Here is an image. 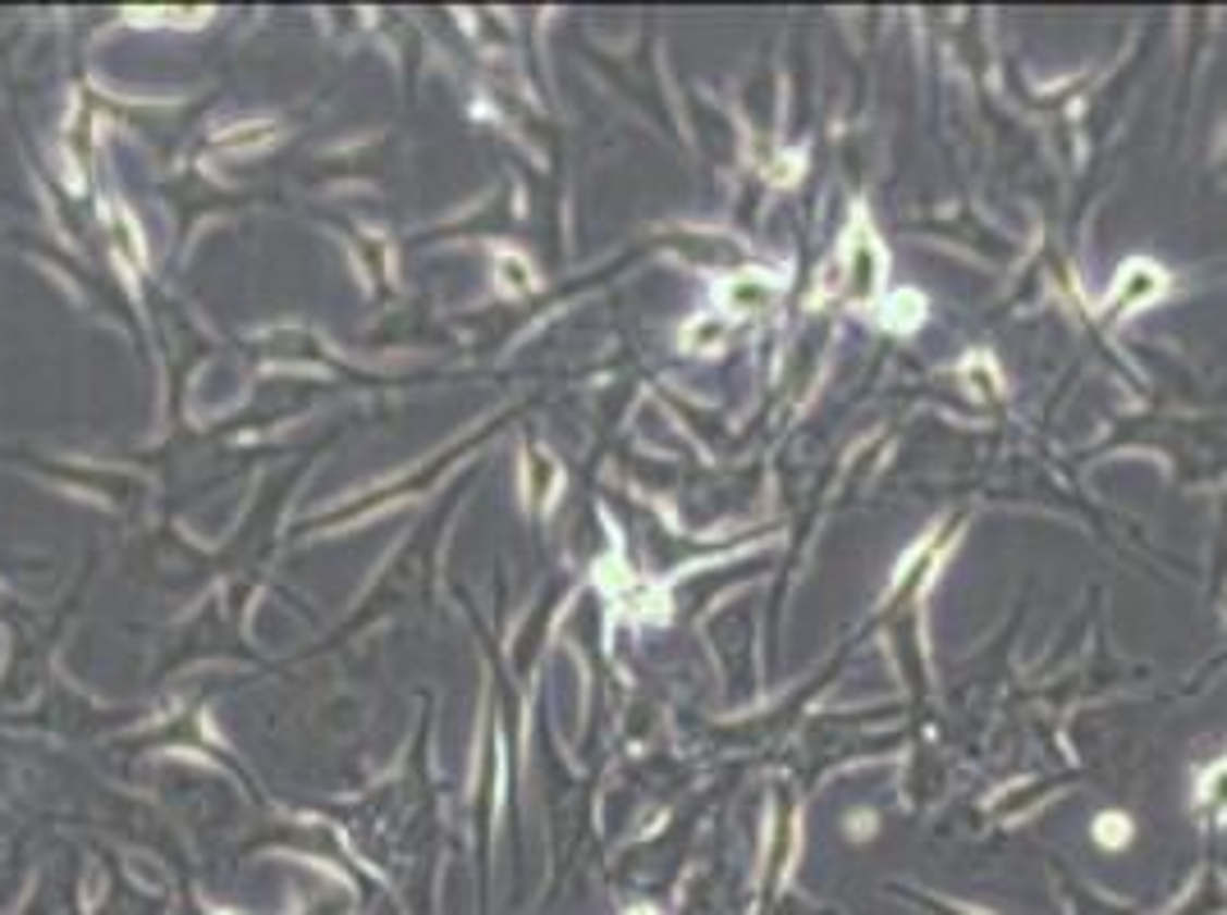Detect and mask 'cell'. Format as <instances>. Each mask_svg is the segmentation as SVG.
<instances>
[{
  "instance_id": "cell-5",
  "label": "cell",
  "mask_w": 1227,
  "mask_h": 915,
  "mask_svg": "<svg viewBox=\"0 0 1227 915\" xmlns=\"http://www.w3.org/2000/svg\"><path fill=\"white\" fill-rule=\"evenodd\" d=\"M500 284H504V288H513V294H527V288H531V271H527V261L504 257V261H500Z\"/></svg>"
},
{
  "instance_id": "cell-8",
  "label": "cell",
  "mask_w": 1227,
  "mask_h": 915,
  "mask_svg": "<svg viewBox=\"0 0 1227 915\" xmlns=\"http://www.w3.org/2000/svg\"><path fill=\"white\" fill-rule=\"evenodd\" d=\"M1100 838H1104V842H1127V838H1131L1127 819H1118V815H1104V819H1100Z\"/></svg>"
},
{
  "instance_id": "cell-2",
  "label": "cell",
  "mask_w": 1227,
  "mask_h": 915,
  "mask_svg": "<svg viewBox=\"0 0 1227 915\" xmlns=\"http://www.w3.org/2000/svg\"><path fill=\"white\" fill-rule=\"evenodd\" d=\"M774 298H778V284L765 280V275H738V280L724 284V302H728L733 311H761V307H770Z\"/></svg>"
},
{
  "instance_id": "cell-9",
  "label": "cell",
  "mask_w": 1227,
  "mask_h": 915,
  "mask_svg": "<svg viewBox=\"0 0 1227 915\" xmlns=\"http://www.w3.org/2000/svg\"><path fill=\"white\" fill-rule=\"evenodd\" d=\"M637 915H651V911H637Z\"/></svg>"
},
{
  "instance_id": "cell-6",
  "label": "cell",
  "mask_w": 1227,
  "mask_h": 915,
  "mask_svg": "<svg viewBox=\"0 0 1227 915\" xmlns=\"http://www.w3.org/2000/svg\"><path fill=\"white\" fill-rule=\"evenodd\" d=\"M1204 806L1214 811H1227V765L1210 774V783H1204Z\"/></svg>"
},
{
  "instance_id": "cell-7",
  "label": "cell",
  "mask_w": 1227,
  "mask_h": 915,
  "mask_svg": "<svg viewBox=\"0 0 1227 915\" xmlns=\"http://www.w3.org/2000/svg\"><path fill=\"white\" fill-rule=\"evenodd\" d=\"M720 339H724V321H701V325H691V334H687L691 348H710Z\"/></svg>"
},
{
  "instance_id": "cell-4",
  "label": "cell",
  "mask_w": 1227,
  "mask_h": 915,
  "mask_svg": "<svg viewBox=\"0 0 1227 915\" xmlns=\"http://www.w3.org/2000/svg\"><path fill=\"white\" fill-rule=\"evenodd\" d=\"M1127 280L1118 284V294H1113V307H1136V302H1145V298H1154L1158 294V280L1150 265H1131V271H1122Z\"/></svg>"
},
{
  "instance_id": "cell-1",
  "label": "cell",
  "mask_w": 1227,
  "mask_h": 915,
  "mask_svg": "<svg viewBox=\"0 0 1227 915\" xmlns=\"http://www.w3.org/2000/svg\"><path fill=\"white\" fill-rule=\"evenodd\" d=\"M875 288H880V248L870 234H857L852 252H847V294L870 298Z\"/></svg>"
},
{
  "instance_id": "cell-3",
  "label": "cell",
  "mask_w": 1227,
  "mask_h": 915,
  "mask_svg": "<svg viewBox=\"0 0 1227 915\" xmlns=\"http://www.w3.org/2000/svg\"><path fill=\"white\" fill-rule=\"evenodd\" d=\"M921 317H925V302H921V294H907V288L880 307V321H884L888 330H917Z\"/></svg>"
}]
</instances>
